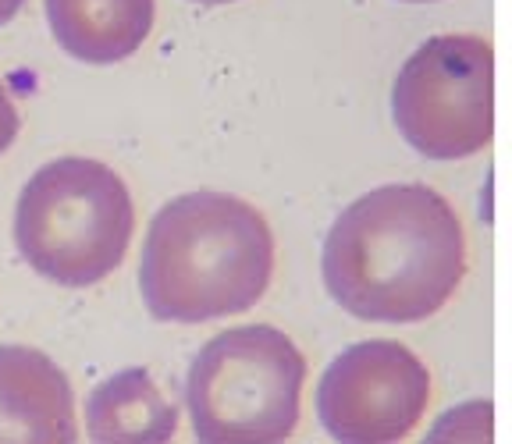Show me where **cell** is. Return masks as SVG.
I'll list each match as a JSON object with an SVG mask.
<instances>
[{
    "label": "cell",
    "instance_id": "obj_1",
    "mask_svg": "<svg viewBox=\"0 0 512 444\" xmlns=\"http://www.w3.org/2000/svg\"><path fill=\"white\" fill-rule=\"evenodd\" d=\"M320 263L331 299L356 320L416 324L463 285V221L431 185H384L338 214Z\"/></svg>",
    "mask_w": 512,
    "mask_h": 444
},
{
    "label": "cell",
    "instance_id": "obj_2",
    "mask_svg": "<svg viewBox=\"0 0 512 444\" xmlns=\"http://www.w3.org/2000/svg\"><path fill=\"white\" fill-rule=\"evenodd\" d=\"M274 278V231L228 192H189L157 210L139 260V292L153 320L207 324L239 317Z\"/></svg>",
    "mask_w": 512,
    "mask_h": 444
},
{
    "label": "cell",
    "instance_id": "obj_3",
    "mask_svg": "<svg viewBox=\"0 0 512 444\" xmlns=\"http://www.w3.org/2000/svg\"><path fill=\"white\" fill-rule=\"evenodd\" d=\"M136 231V207L114 167L89 157L43 164L15 207V246L36 274L89 288L121 267Z\"/></svg>",
    "mask_w": 512,
    "mask_h": 444
},
{
    "label": "cell",
    "instance_id": "obj_4",
    "mask_svg": "<svg viewBox=\"0 0 512 444\" xmlns=\"http://www.w3.org/2000/svg\"><path fill=\"white\" fill-rule=\"evenodd\" d=\"M306 359L285 331H221L189 366L185 402L203 444H274L299 427Z\"/></svg>",
    "mask_w": 512,
    "mask_h": 444
},
{
    "label": "cell",
    "instance_id": "obj_5",
    "mask_svg": "<svg viewBox=\"0 0 512 444\" xmlns=\"http://www.w3.org/2000/svg\"><path fill=\"white\" fill-rule=\"evenodd\" d=\"M392 118L420 157L466 160L495 139V47L484 36H434L402 64Z\"/></svg>",
    "mask_w": 512,
    "mask_h": 444
},
{
    "label": "cell",
    "instance_id": "obj_6",
    "mask_svg": "<svg viewBox=\"0 0 512 444\" xmlns=\"http://www.w3.org/2000/svg\"><path fill=\"white\" fill-rule=\"evenodd\" d=\"M431 370L402 341H356L320 377V423L342 444L402 441L424 420Z\"/></svg>",
    "mask_w": 512,
    "mask_h": 444
},
{
    "label": "cell",
    "instance_id": "obj_7",
    "mask_svg": "<svg viewBox=\"0 0 512 444\" xmlns=\"http://www.w3.org/2000/svg\"><path fill=\"white\" fill-rule=\"evenodd\" d=\"M75 395L64 370L29 345H0V444H72Z\"/></svg>",
    "mask_w": 512,
    "mask_h": 444
},
{
    "label": "cell",
    "instance_id": "obj_8",
    "mask_svg": "<svg viewBox=\"0 0 512 444\" xmlns=\"http://www.w3.org/2000/svg\"><path fill=\"white\" fill-rule=\"evenodd\" d=\"M157 0H47L54 40L82 64H118L146 43Z\"/></svg>",
    "mask_w": 512,
    "mask_h": 444
},
{
    "label": "cell",
    "instance_id": "obj_9",
    "mask_svg": "<svg viewBox=\"0 0 512 444\" xmlns=\"http://www.w3.org/2000/svg\"><path fill=\"white\" fill-rule=\"evenodd\" d=\"M86 430L100 444H160L178 430V405L150 373L132 366L107 377L86 402Z\"/></svg>",
    "mask_w": 512,
    "mask_h": 444
},
{
    "label": "cell",
    "instance_id": "obj_10",
    "mask_svg": "<svg viewBox=\"0 0 512 444\" xmlns=\"http://www.w3.org/2000/svg\"><path fill=\"white\" fill-rule=\"evenodd\" d=\"M477 409V402L463 405L459 413H448L445 420L434 427L431 441H448V437H470V441H491V409L488 413L473 416L470 423V413Z\"/></svg>",
    "mask_w": 512,
    "mask_h": 444
},
{
    "label": "cell",
    "instance_id": "obj_11",
    "mask_svg": "<svg viewBox=\"0 0 512 444\" xmlns=\"http://www.w3.org/2000/svg\"><path fill=\"white\" fill-rule=\"evenodd\" d=\"M18 128H22V118H18L11 96L0 86V157H4V153L11 150V143L18 139Z\"/></svg>",
    "mask_w": 512,
    "mask_h": 444
},
{
    "label": "cell",
    "instance_id": "obj_12",
    "mask_svg": "<svg viewBox=\"0 0 512 444\" xmlns=\"http://www.w3.org/2000/svg\"><path fill=\"white\" fill-rule=\"evenodd\" d=\"M22 8H25V0H0V25H8Z\"/></svg>",
    "mask_w": 512,
    "mask_h": 444
},
{
    "label": "cell",
    "instance_id": "obj_13",
    "mask_svg": "<svg viewBox=\"0 0 512 444\" xmlns=\"http://www.w3.org/2000/svg\"><path fill=\"white\" fill-rule=\"evenodd\" d=\"M196 4H207V8H214V4H232V0H196Z\"/></svg>",
    "mask_w": 512,
    "mask_h": 444
},
{
    "label": "cell",
    "instance_id": "obj_14",
    "mask_svg": "<svg viewBox=\"0 0 512 444\" xmlns=\"http://www.w3.org/2000/svg\"><path fill=\"white\" fill-rule=\"evenodd\" d=\"M406 4H431V0H406Z\"/></svg>",
    "mask_w": 512,
    "mask_h": 444
}]
</instances>
